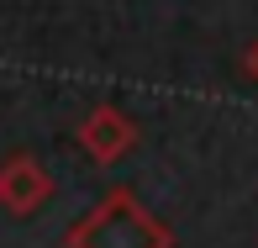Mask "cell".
<instances>
[{
  "label": "cell",
  "instance_id": "6da1fadb",
  "mask_svg": "<svg viewBox=\"0 0 258 248\" xmlns=\"http://www.w3.org/2000/svg\"><path fill=\"white\" fill-rule=\"evenodd\" d=\"M63 248H174V227L153 217L137 190L116 185L63 232Z\"/></svg>",
  "mask_w": 258,
  "mask_h": 248
},
{
  "label": "cell",
  "instance_id": "277c9868",
  "mask_svg": "<svg viewBox=\"0 0 258 248\" xmlns=\"http://www.w3.org/2000/svg\"><path fill=\"white\" fill-rule=\"evenodd\" d=\"M242 74H248L253 85H258V37L248 42V48H242Z\"/></svg>",
  "mask_w": 258,
  "mask_h": 248
},
{
  "label": "cell",
  "instance_id": "3957f363",
  "mask_svg": "<svg viewBox=\"0 0 258 248\" xmlns=\"http://www.w3.org/2000/svg\"><path fill=\"white\" fill-rule=\"evenodd\" d=\"M79 148H85L95 164H116V159H126V153L137 148V122L121 111V106L100 101V106H90L85 122H79Z\"/></svg>",
  "mask_w": 258,
  "mask_h": 248
},
{
  "label": "cell",
  "instance_id": "7a4b0ae2",
  "mask_svg": "<svg viewBox=\"0 0 258 248\" xmlns=\"http://www.w3.org/2000/svg\"><path fill=\"white\" fill-rule=\"evenodd\" d=\"M53 174L42 159H32V153H6L0 159V206L11 211V217H37L42 206L53 201Z\"/></svg>",
  "mask_w": 258,
  "mask_h": 248
}]
</instances>
